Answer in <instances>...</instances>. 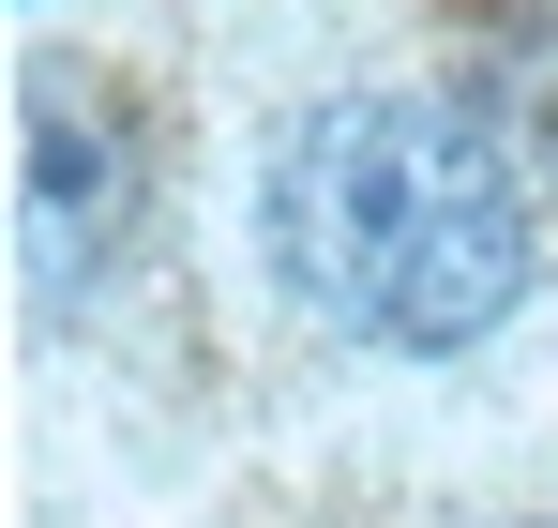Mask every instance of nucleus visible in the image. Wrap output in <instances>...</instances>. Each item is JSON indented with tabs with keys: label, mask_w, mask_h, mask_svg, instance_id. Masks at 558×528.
<instances>
[{
	"label": "nucleus",
	"mask_w": 558,
	"mask_h": 528,
	"mask_svg": "<svg viewBox=\"0 0 558 528\" xmlns=\"http://www.w3.org/2000/svg\"><path fill=\"white\" fill-rule=\"evenodd\" d=\"M242 242H257V287L317 348L468 362L483 333H513V302L544 272V212L483 106L423 76H332L257 136Z\"/></svg>",
	"instance_id": "f257e3e1"
},
{
	"label": "nucleus",
	"mask_w": 558,
	"mask_h": 528,
	"mask_svg": "<svg viewBox=\"0 0 558 528\" xmlns=\"http://www.w3.org/2000/svg\"><path fill=\"white\" fill-rule=\"evenodd\" d=\"M513 528H558V514H513Z\"/></svg>",
	"instance_id": "f03ea898"
}]
</instances>
